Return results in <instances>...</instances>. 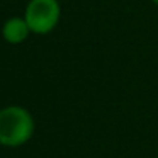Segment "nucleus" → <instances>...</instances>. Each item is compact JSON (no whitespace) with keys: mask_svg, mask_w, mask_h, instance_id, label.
Returning <instances> with one entry per match:
<instances>
[{"mask_svg":"<svg viewBox=\"0 0 158 158\" xmlns=\"http://www.w3.org/2000/svg\"><path fill=\"white\" fill-rule=\"evenodd\" d=\"M34 117L26 107L7 106L0 109V144L19 148L34 134Z\"/></svg>","mask_w":158,"mask_h":158,"instance_id":"f257e3e1","label":"nucleus"},{"mask_svg":"<svg viewBox=\"0 0 158 158\" xmlns=\"http://www.w3.org/2000/svg\"><path fill=\"white\" fill-rule=\"evenodd\" d=\"M61 7L58 0H29L26 5L24 19L32 34H48L58 26Z\"/></svg>","mask_w":158,"mask_h":158,"instance_id":"f03ea898","label":"nucleus"},{"mask_svg":"<svg viewBox=\"0 0 158 158\" xmlns=\"http://www.w3.org/2000/svg\"><path fill=\"white\" fill-rule=\"evenodd\" d=\"M29 34H31V29L24 17H10L2 26V38L9 44H21L27 39Z\"/></svg>","mask_w":158,"mask_h":158,"instance_id":"7ed1b4c3","label":"nucleus"},{"mask_svg":"<svg viewBox=\"0 0 158 158\" xmlns=\"http://www.w3.org/2000/svg\"><path fill=\"white\" fill-rule=\"evenodd\" d=\"M153 2H155V4H156V5H158V0H153Z\"/></svg>","mask_w":158,"mask_h":158,"instance_id":"20e7f679","label":"nucleus"},{"mask_svg":"<svg viewBox=\"0 0 158 158\" xmlns=\"http://www.w3.org/2000/svg\"><path fill=\"white\" fill-rule=\"evenodd\" d=\"M156 158H158V156H156Z\"/></svg>","mask_w":158,"mask_h":158,"instance_id":"39448f33","label":"nucleus"}]
</instances>
